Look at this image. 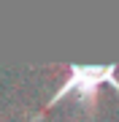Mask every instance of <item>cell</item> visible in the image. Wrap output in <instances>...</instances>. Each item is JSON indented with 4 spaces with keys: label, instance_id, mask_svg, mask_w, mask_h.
<instances>
[{
    "label": "cell",
    "instance_id": "cell-1",
    "mask_svg": "<svg viewBox=\"0 0 119 122\" xmlns=\"http://www.w3.org/2000/svg\"><path fill=\"white\" fill-rule=\"evenodd\" d=\"M106 84H111V87L119 92V62H100V65H79V62H73V65H68L65 79H62L60 87L54 90V95H49L46 103L27 122H38L46 109L57 106L60 100L68 98V95H73L79 100L81 109H89V106H95L97 92H100V87H106Z\"/></svg>",
    "mask_w": 119,
    "mask_h": 122
}]
</instances>
